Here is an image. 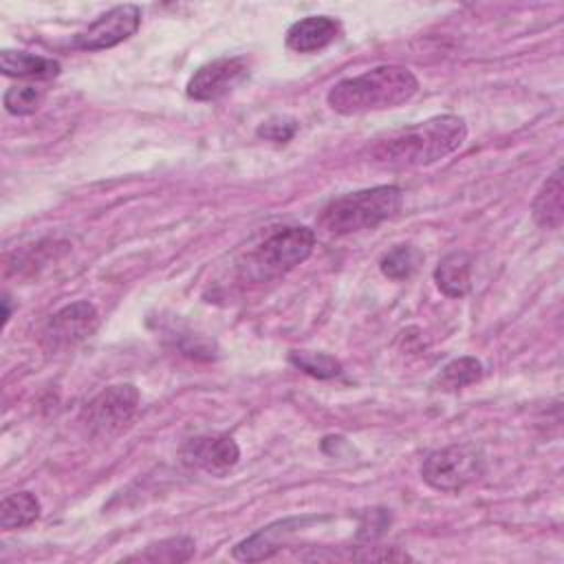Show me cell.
I'll return each instance as SVG.
<instances>
[{
  "mask_svg": "<svg viewBox=\"0 0 564 564\" xmlns=\"http://www.w3.org/2000/svg\"><path fill=\"white\" fill-rule=\"evenodd\" d=\"M467 137L465 119L458 115H438L427 121L377 137L368 145V161L381 167L430 165L463 145Z\"/></svg>",
  "mask_w": 564,
  "mask_h": 564,
  "instance_id": "cell-1",
  "label": "cell"
},
{
  "mask_svg": "<svg viewBox=\"0 0 564 564\" xmlns=\"http://www.w3.org/2000/svg\"><path fill=\"white\" fill-rule=\"evenodd\" d=\"M419 90V79L405 66L386 64L357 77L337 82L328 95V106L339 115H366L405 104Z\"/></svg>",
  "mask_w": 564,
  "mask_h": 564,
  "instance_id": "cell-2",
  "label": "cell"
},
{
  "mask_svg": "<svg viewBox=\"0 0 564 564\" xmlns=\"http://www.w3.org/2000/svg\"><path fill=\"white\" fill-rule=\"evenodd\" d=\"M403 203V194L394 185H377L333 198L319 214V229L344 236L361 229H375L392 218Z\"/></svg>",
  "mask_w": 564,
  "mask_h": 564,
  "instance_id": "cell-3",
  "label": "cell"
},
{
  "mask_svg": "<svg viewBox=\"0 0 564 564\" xmlns=\"http://www.w3.org/2000/svg\"><path fill=\"white\" fill-rule=\"evenodd\" d=\"M315 247V234L308 227H280L247 251L240 269L251 282H269L304 262Z\"/></svg>",
  "mask_w": 564,
  "mask_h": 564,
  "instance_id": "cell-4",
  "label": "cell"
},
{
  "mask_svg": "<svg viewBox=\"0 0 564 564\" xmlns=\"http://www.w3.org/2000/svg\"><path fill=\"white\" fill-rule=\"evenodd\" d=\"M139 410V390L132 383L104 388L82 410V423L90 436L112 438L121 434Z\"/></svg>",
  "mask_w": 564,
  "mask_h": 564,
  "instance_id": "cell-5",
  "label": "cell"
},
{
  "mask_svg": "<svg viewBox=\"0 0 564 564\" xmlns=\"http://www.w3.org/2000/svg\"><path fill=\"white\" fill-rule=\"evenodd\" d=\"M485 474L480 452L469 445H449L427 454L421 465V478L438 491H460Z\"/></svg>",
  "mask_w": 564,
  "mask_h": 564,
  "instance_id": "cell-6",
  "label": "cell"
},
{
  "mask_svg": "<svg viewBox=\"0 0 564 564\" xmlns=\"http://www.w3.org/2000/svg\"><path fill=\"white\" fill-rule=\"evenodd\" d=\"M249 77L247 57H218L203 64L187 82V97L196 101H214L236 90Z\"/></svg>",
  "mask_w": 564,
  "mask_h": 564,
  "instance_id": "cell-7",
  "label": "cell"
},
{
  "mask_svg": "<svg viewBox=\"0 0 564 564\" xmlns=\"http://www.w3.org/2000/svg\"><path fill=\"white\" fill-rule=\"evenodd\" d=\"M99 324V313L90 302H73L51 315L42 330L46 350H64L90 337Z\"/></svg>",
  "mask_w": 564,
  "mask_h": 564,
  "instance_id": "cell-8",
  "label": "cell"
},
{
  "mask_svg": "<svg viewBox=\"0 0 564 564\" xmlns=\"http://www.w3.org/2000/svg\"><path fill=\"white\" fill-rule=\"evenodd\" d=\"M141 24V11L137 4H119L99 15L88 29L75 35V46L82 51H101L117 46L137 33Z\"/></svg>",
  "mask_w": 564,
  "mask_h": 564,
  "instance_id": "cell-9",
  "label": "cell"
},
{
  "mask_svg": "<svg viewBox=\"0 0 564 564\" xmlns=\"http://www.w3.org/2000/svg\"><path fill=\"white\" fill-rule=\"evenodd\" d=\"M181 458L187 467L203 469L214 476H225L238 463L240 447L227 434H203L189 438L181 447Z\"/></svg>",
  "mask_w": 564,
  "mask_h": 564,
  "instance_id": "cell-10",
  "label": "cell"
},
{
  "mask_svg": "<svg viewBox=\"0 0 564 564\" xmlns=\"http://www.w3.org/2000/svg\"><path fill=\"white\" fill-rule=\"evenodd\" d=\"M315 518H286V520H278L269 527H262L260 531H256L253 535H249L247 540L238 542L234 546V557L242 560V562H258V560H267L271 557L275 551L282 549L284 540L300 529L302 524L311 522Z\"/></svg>",
  "mask_w": 564,
  "mask_h": 564,
  "instance_id": "cell-11",
  "label": "cell"
},
{
  "mask_svg": "<svg viewBox=\"0 0 564 564\" xmlns=\"http://www.w3.org/2000/svg\"><path fill=\"white\" fill-rule=\"evenodd\" d=\"M339 33V22L328 15H308L291 24L286 46L295 53H315L328 46Z\"/></svg>",
  "mask_w": 564,
  "mask_h": 564,
  "instance_id": "cell-12",
  "label": "cell"
},
{
  "mask_svg": "<svg viewBox=\"0 0 564 564\" xmlns=\"http://www.w3.org/2000/svg\"><path fill=\"white\" fill-rule=\"evenodd\" d=\"M0 68L7 77H22V79H53L59 75V62L42 55H33L26 51H9L0 53Z\"/></svg>",
  "mask_w": 564,
  "mask_h": 564,
  "instance_id": "cell-13",
  "label": "cell"
},
{
  "mask_svg": "<svg viewBox=\"0 0 564 564\" xmlns=\"http://www.w3.org/2000/svg\"><path fill=\"white\" fill-rule=\"evenodd\" d=\"M434 282L447 297H463L471 286V256L467 251L447 253L434 269Z\"/></svg>",
  "mask_w": 564,
  "mask_h": 564,
  "instance_id": "cell-14",
  "label": "cell"
},
{
  "mask_svg": "<svg viewBox=\"0 0 564 564\" xmlns=\"http://www.w3.org/2000/svg\"><path fill=\"white\" fill-rule=\"evenodd\" d=\"M533 220L544 229H560L564 220L562 203V172L560 167L542 183L533 198Z\"/></svg>",
  "mask_w": 564,
  "mask_h": 564,
  "instance_id": "cell-15",
  "label": "cell"
},
{
  "mask_svg": "<svg viewBox=\"0 0 564 564\" xmlns=\"http://www.w3.org/2000/svg\"><path fill=\"white\" fill-rule=\"evenodd\" d=\"M40 500L31 491L9 494L0 502V527L7 531L24 529L40 518Z\"/></svg>",
  "mask_w": 564,
  "mask_h": 564,
  "instance_id": "cell-16",
  "label": "cell"
},
{
  "mask_svg": "<svg viewBox=\"0 0 564 564\" xmlns=\"http://www.w3.org/2000/svg\"><path fill=\"white\" fill-rule=\"evenodd\" d=\"M480 377H482V364L476 357H458L441 370L436 381L443 390H458L469 383H476Z\"/></svg>",
  "mask_w": 564,
  "mask_h": 564,
  "instance_id": "cell-17",
  "label": "cell"
},
{
  "mask_svg": "<svg viewBox=\"0 0 564 564\" xmlns=\"http://www.w3.org/2000/svg\"><path fill=\"white\" fill-rule=\"evenodd\" d=\"M421 260L423 256L416 247L399 245L381 258V273L390 280H405L416 271Z\"/></svg>",
  "mask_w": 564,
  "mask_h": 564,
  "instance_id": "cell-18",
  "label": "cell"
},
{
  "mask_svg": "<svg viewBox=\"0 0 564 564\" xmlns=\"http://www.w3.org/2000/svg\"><path fill=\"white\" fill-rule=\"evenodd\" d=\"M194 540L178 535L161 540L159 544H150L143 553H139V560L148 562H187L194 555Z\"/></svg>",
  "mask_w": 564,
  "mask_h": 564,
  "instance_id": "cell-19",
  "label": "cell"
},
{
  "mask_svg": "<svg viewBox=\"0 0 564 564\" xmlns=\"http://www.w3.org/2000/svg\"><path fill=\"white\" fill-rule=\"evenodd\" d=\"M289 361L300 368L302 372L317 377V379H330L341 372V366L335 357L326 352H308V350H291Z\"/></svg>",
  "mask_w": 564,
  "mask_h": 564,
  "instance_id": "cell-20",
  "label": "cell"
},
{
  "mask_svg": "<svg viewBox=\"0 0 564 564\" xmlns=\"http://www.w3.org/2000/svg\"><path fill=\"white\" fill-rule=\"evenodd\" d=\"M46 90L33 84H18L4 93V108L11 115H31L44 104Z\"/></svg>",
  "mask_w": 564,
  "mask_h": 564,
  "instance_id": "cell-21",
  "label": "cell"
},
{
  "mask_svg": "<svg viewBox=\"0 0 564 564\" xmlns=\"http://www.w3.org/2000/svg\"><path fill=\"white\" fill-rule=\"evenodd\" d=\"M295 130H297L295 119H282L280 117V119H269L262 126H258L256 134L267 139V141H273V143H286L289 139H293Z\"/></svg>",
  "mask_w": 564,
  "mask_h": 564,
  "instance_id": "cell-22",
  "label": "cell"
}]
</instances>
